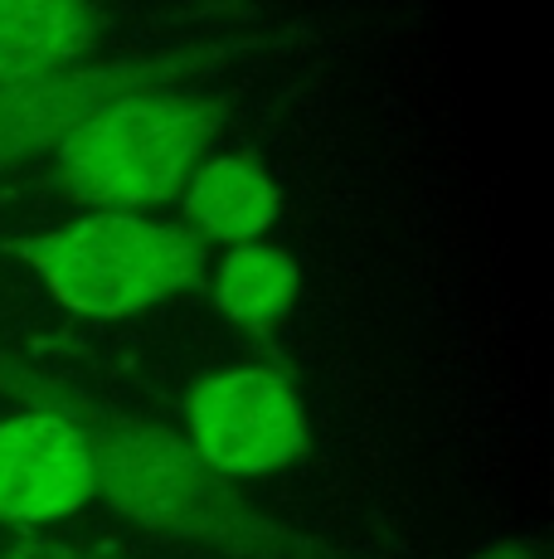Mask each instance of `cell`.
Returning a JSON list of instances; mask_svg holds the SVG:
<instances>
[{"label": "cell", "mask_w": 554, "mask_h": 559, "mask_svg": "<svg viewBox=\"0 0 554 559\" xmlns=\"http://www.w3.org/2000/svg\"><path fill=\"white\" fill-rule=\"evenodd\" d=\"M467 559H545V550H540L535 540H492Z\"/></svg>", "instance_id": "cell-11"}, {"label": "cell", "mask_w": 554, "mask_h": 559, "mask_svg": "<svg viewBox=\"0 0 554 559\" xmlns=\"http://www.w3.org/2000/svg\"><path fill=\"white\" fill-rule=\"evenodd\" d=\"M93 39V0H0V83L73 69Z\"/></svg>", "instance_id": "cell-8"}, {"label": "cell", "mask_w": 554, "mask_h": 559, "mask_svg": "<svg viewBox=\"0 0 554 559\" xmlns=\"http://www.w3.org/2000/svg\"><path fill=\"white\" fill-rule=\"evenodd\" d=\"M224 127V103L152 88L112 103L55 152V180L93 214H142L176 200Z\"/></svg>", "instance_id": "cell-2"}, {"label": "cell", "mask_w": 554, "mask_h": 559, "mask_svg": "<svg viewBox=\"0 0 554 559\" xmlns=\"http://www.w3.org/2000/svg\"><path fill=\"white\" fill-rule=\"evenodd\" d=\"M15 258L35 267L55 302L83 317H132L205 277V243L180 219L146 214H83L63 229L20 239Z\"/></svg>", "instance_id": "cell-3"}, {"label": "cell", "mask_w": 554, "mask_h": 559, "mask_svg": "<svg viewBox=\"0 0 554 559\" xmlns=\"http://www.w3.org/2000/svg\"><path fill=\"white\" fill-rule=\"evenodd\" d=\"M0 559H117V555L83 550V545H69V540H25V545H10Z\"/></svg>", "instance_id": "cell-10"}, {"label": "cell", "mask_w": 554, "mask_h": 559, "mask_svg": "<svg viewBox=\"0 0 554 559\" xmlns=\"http://www.w3.org/2000/svg\"><path fill=\"white\" fill-rule=\"evenodd\" d=\"M282 214L277 180L253 156H209L180 190V224L200 243H258Z\"/></svg>", "instance_id": "cell-7"}, {"label": "cell", "mask_w": 554, "mask_h": 559, "mask_svg": "<svg viewBox=\"0 0 554 559\" xmlns=\"http://www.w3.org/2000/svg\"><path fill=\"white\" fill-rule=\"evenodd\" d=\"M243 45H176L156 53L112 63H73L39 79L0 83V170L49 156L69 142L79 127H88L112 103L152 88H185L195 73L215 69L219 59L239 53Z\"/></svg>", "instance_id": "cell-4"}, {"label": "cell", "mask_w": 554, "mask_h": 559, "mask_svg": "<svg viewBox=\"0 0 554 559\" xmlns=\"http://www.w3.org/2000/svg\"><path fill=\"white\" fill-rule=\"evenodd\" d=\"M302 293V273H297V258L277 243H239L219 258L209 297H215L219 317L233 321L249 336H273L277 326H287Z\"/></svg>", "instance_id": "cell-9"}, {"label": "cell", "mask_w": 554, "mask_h": 559, "mask_svg": "<svg viewBox=\"0 0 554 559\" xmlns=\"http://www.w3.org/2000/svg\"><path fill=\"white\" fill-rule=\"evenodd\" d=\"M93 497V448L69 408L35 404L0 418V521L25 531L59 525Z\"/></svg>", "instance_id": "cell-6"}, {"label": "cell", "mask_w": 554, "mask_h": 559, "mask_svg": "<svg viewBox=\"0 0 554 559\" xmlns=\"http://www.w3.org/2000/svg\"><path fill=\"white\" fill-rule=\"evenodd\" d=\"M59 408H69L88 433L98 497L136 531L229 559H332L322 540L253 507L239 481L219 477L176 428L108 414L83 400Z\"/></svg>", "instance_id": "cell-1"}, {"label": "cell", "mask_w": 554, "mask_h": 559, "mask_svg": "<svg viewBox=\"0 0 554 559\" xmlns=\"http://www.w3.org/2000/svg\"><path fill=\"white\" fill-rule=\"evenodd\" d=\"M185 443L219 477L243 481L292 467L312 443V428L292 374L277 365H233L190 390Z\"/></svg>", "instance_id": "cell-5"}]
</instances>
